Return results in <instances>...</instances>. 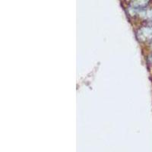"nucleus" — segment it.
I'll list each match as a JSON object with an SVG mask.
<instances>
[{
    "instance_id": "f257e3e1",
    "label": "nucleus",
    "mask_w": 152,
    "mask_h": 152,
    "mask_svg": "<svg viewBox=\"0 0 152 152\" xmlns=\"http://www.w3.org/2000/svg\"><path fill=\"white\" fill-rule=\"evenodd\" d=\"M150 24L142 27L137 31V37L140 41L147 42L152 40V21Z\"/></svg>"
},
{
    "instance_id": "f03ea898",
    "label": "nucleus",
    "mask_w": 152,
    "mask_h": 152,
    "mask_svg": "<svg viewBox=\"0 0 152 152\" xmlns=\"http://www.w3.org/2000/svg\"><path fill=\"white\" fill-rule=\"evenodd\" d=\"M148 60L149 63L152 64V53L148 56Z\"/></svg>"
}]
</instances>
